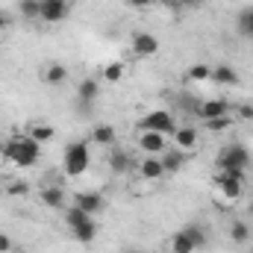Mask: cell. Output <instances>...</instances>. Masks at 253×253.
<instances>
[{
	"mask_svg": "<svg viewBox=\"0 0 253 253\" xmlns=\"http://www.w3.org/2000/svg\"><path fill=\"white\" fill-rule=\"evenodd\" d=\"M253 162L251 150L245 147V144H239V141H233V144H227V147H221L218 150V156H215V165H218V171H248Z\"/></svg>",
	"mask_w": 253,
	"mask_h": 253,
	"instance_id": "3",
	"label": "cell"
},
{
	"mask_svg": "<svg viewBox=\"0 0 253 253\" xmlns=\"http://www.w3.org/2000/svg\"><path fill=\"white\" fill-rule=\"evenodd\" d=\"M248 215H251V218H253V200H251V203H248Z\"/></svg>",
	"mask_w": 253,
	"mask_h": 253,
	"instance_id": "37",
	"label": "cell"
},
{
	"mask_svg": "<svg viewBox=\"0 0 253 253\" xmlns=\"http://www.w3.org/2000/svg\"><path fill=\"white\" fill-rule=\"evenodd\" d=\"M68 77H71V74H68V68H65L62 62H53V65H47V68H44V77H42V80H44L47 85H65V83H68Z\"/></svg>",
	"mask_w": 253,
	"mask_h": 253,
	"instance_id": "21",
	"label": "cell"
},
{
	"mask_svg": "<svg viewBox=\"0 0 253 253\" xmlns=\"http://www.w3.org/2000/svg\"><path fill=\"white\" fill-rule=\"evenodd\" d=\"M174 147H180V150H194L197 147V141H200V135H197V126L194 124H183V126H177L174 132Z\"/></svg>",
	"mask_w": 253,
	"mask_h": 253,
	"instance_id": "13",
	"label": "cell"
},
{
	"mask_svg": "<svg viewBox=\"0 0 253 253\" xmlns=\"http://www.w3.org/2000/svg\"><path fill=\"white\" fill-rule=\"evenodd\" d=\"M230 239H233L236 245H251V239H253V230H251V224H248L245 218H239V221H233V224H230Z\"/></svg>",
	"mask_w": 253,
	"mask_h": 253,
	"instance_id": "20",
	"label": "cell"
},
{
	"mask_svg": "<svg viewBox=\"0 0 253 253\" xmlns=\"http://www.w3.org/2000/svg\"><path fill=\"white\" fill-rule=\"evenodd\" d=\"M183 230H186V236L191 239V245H194L197 251H203V248L209 245V233H206V227H203V224H197V221H191V224H186Z\"/></svg>",
	"mask_w": 253,
	"mask_h": 253,
	"instance_id": "22",
	"label": "cell"
},
{
	"mask_svg": "<svg viewBox=\"0 0 253 253\" xmlns=\"http://www.w3.org/2000/svg\"><path fill=\"white\" fill-rule=\"evenodd\" d=\"M68 3H71V0H68Z\"/></svg>",
	"mask_w": 253,
	"mask_h": 253,
	"instance_id": "41",
	"label": "cell"
},
{
	"mask_svg": "<svg viewBox=\"0 0 253 253\" xmlns=\"http://www.w3.org/2000/svg\"><path fill=\"white\" fill-rule=\"evenodd\" d=\"M251 253H253V239H251Z\"/></svg>",
	"mask_w": 253,
	"mask_h": 253,
	"instance_id": "38",
	"label": "cell"
},
{
	"mask_svg": "<svg viewBox=\"0 0 253 253\" xmlns=\"http://www.w3.org/2000/svg\"><path fill=\"white\" fill-rule=\"evenodd\" d=\"M97 94H100V80H94V77L80 80V85H77V103H80L83 109H88V106L97 100Z\"/></svg>",
	"mask_w": 253,
	"mask_h": 253,
	"instance_id": "11",
	"label": "cell"
},
{
	"mask_svg": "<svg viewBox=\"0 0 253 253\" xmlns=\"http://www.w3.org/2000/svg\"><path fill=\"white\" fill-rule=\"evenodd\" d=\"M239 33L248 36V39H253V6H248V9L239 12Z\"/></svg>",
	"mask_w": 253,
	"mask_h": 253,
	"instance_id": "27",
	"label": "cell"
},
{
	"mask_svg": "<svg viewBox=\"0 0 253 253\" xmlns=\"http://www.w3.org/2000/svg\"><path fill=\"white\" fill-rule=\"evenodd\" d=\"M212 183H215V189L221 191V197H227L230 203H233V200H239V197L245 194V183H242V180H236V177H230V174H224V171H218Z\"/></svg>",
	"mask_w": 253,
	"mask_h": 253,
	"instance_id": "8",
	"label": "cell"
},
{
	"mask_svg": "<svg viewBox=\"0 0 253 253\" xmlns=\"http://www.w3.org/2000/svg\"><path fill=\"white\" fill-rule=\"evenodd\" d=\"M171 253H197V248L191 245V239L186 236V230H177L174 236H171Z\"/></svg>",
	"mask_w": 253,
	"mask_h": 253,
	"instance_id": "24",
	"label": "cell"
},
{
	"mask_svg": "<svg viewBox=\"0 0 253 253\" xmlns=\"http://www.w3.org/2000/svg\"><path fill=\"white\" fill-rule=\"evenodd\" d=\"M6 197H30V183L24 180H12L6 186Z\"/></svg>",
	"mask_w": 253,
	"mask_h": 253,
	"instance_id": "30",
	"label": "cell"
},
{
	"mask_svg": "<svg viewBox=\"0 0 253 253\" xmlns=\"http://www.w3.org/2000/svg\"><path fill=\"white\" fill-rule=\"evenodd\" d=\"M138 174H141L144 180H162V177H165L162 159H159V156H144V162L138 165Z\"/></svg>",
	"mask_w": 253,
	"mask_h": 253,
	"instance_id": "17",
	"label": "cell"
},
{
	"mask_svg": "<svg viewBox=\"0 0 253 253\" xmlns=\"http://www.w3.org/2000/svg\"><path fill=\"white\" fill-rule=\"evenodd\" d=\"M109 168H112V174H129L132 159L124 147H109Z\"/></svg>",
	"mask_w": 253,
	"mask_h": 253,
	"instance_id": "15",
	"label": "cell"
},
{
	"mask_svg": "<svg viewBox=\"0 0 253 253\" xmlns=\"http://www.w3.org/2000/svg\"><path fill=\"white\" fill-rule=\"evenodd\" d=\"M233 126V118L230 115H221V118H209V121H203V129H209V132H224V129H230Z\"/></svg>",
	"mask_w": 253,
	"mask_h": 253,
	"instance_id": "29",
	"label": "cell"
},
{
	"mask_svg": "<svg viewBox=\"0 0 253 253\" xmlns=\"http://www.w3.org/2000/svg\"><path fill=\"white\" fill-rule=\"evenodd\" d=\"M27 135H30V138H36L39 144H47V141H53L56 129H53L50 124H27Z\"/></svg>",
	"mask_w": 253,
	"mask_h": 253,
	"instance_id": "23",
	"label": "cell"
},
{
	"mask_svg": "<svg viewBox=\"0 0 253 253\" xmlns=\"http://www.w3.org/2000/svg\"><path fill=\"white\" fill-rule=\"evenodd\" d=\"M71 236H74L80 245H91V242L97 239V221H94V218L83 221L80 227H74V230H71Z\"/></svg>",
	"mask_w": 253,
	"mask_h": 253,
	"instance_id": "18",
	"label": "cell"
},
{
	"mask_svg": "<svg viewBox=\"0 0 253 253\" xmlns=\"http://www.w3.org/2000/svg\"><path fill=\"white\" fill-rule=\"evenodd\" d=\"M115 138H118V132H115L112 124H94L91 126V141H94V144H100V147H115Z\"/></svg>",
	"mask_w": 253,
	"mask_h": 253,
	"instance_id": "16",
	"label": "cell"
},
{
	"mask_svg": "<svg viewBox=\"0 0 253 253\" xmlns=\"http://www.w3.org/2000/svg\"><path fill=\"white\" fill-rule=\"evenodd\" d=\"M9 251H12V239L6 233H0V253H9Z\"/></svg>",
	"mask_w": 253,
	"mask_h": 253,
	"instance_id": "33",
	"label": "cell"
},
{
	"mask_svg": "<svg viewBox=\"0 0 253 253\" xmlns=\"http://www.w3.org/2000/svg\"><path fill=\"white\" fill-rule=\"evenodd\" d=\"M65 189L59 183H47L44 189L39 191V200H42V206H47V209H62L65 206Z\"/></svg>",
	"mask_w": 253,
	"mask_h": 253,
	"instance_id": "14",
	"label": "cell"
},
{
	"mask_svg": "<svg viewBox=\"0 0 253 253\" xmlns=\"http://www.w3.org/2000/svg\"><path fill=\"white\" fill-rule=\"evenodd\" d=\"M239 118L242 121H253V103H242L239 106Z\"/></svg>",
	"mask_w": 253,
	"mask_h": 253,
	"instance_id": "32",
	"label": "cell"
},
{
	"mask_svg": "<svg viewBox=\"0 0 253 253\" xmlns=\"http://www.w3.org/2000/svg\"><path fill=\"white\" fill-rule=\"evenodd\" d=\"M194 112H197L200 121L221 118V115H230V100H224V97H209V100H200Z\"/></svg>",
	"mask_w": 253,
	"mask_h": 253,
	"instance_id": "9",
	"label": "cell"
},
{
	"mask_svg": "<svg viewBox=\"0 0 253 253\" xmlns=\"http://www.w3.org/2000/svg\"><path fill=\"white\" fill-rule=\"evenodd\" d=\"M6 27H9V18H6V15H3V12H0V33H3V30H6Z\"/></svg>",
	"mask_w": 253,
	"mask_h": 253,
	"instance_id": "36",
	"label": "cell"
},
{
	"mask_svg": "<svg viewBox=\"0 0 253 253\" xmlns=\"http://www.w3.org/2000/svg\"><path fill=\"white\" fill-rule=\"evenodd\" d=\"M74 206H80L88 215H100L106 209V197L100 191H77L74 194Z\"/></svg>",
	"mask_w": 253,
	"mask_h": 253,
	"instance_id": "10",
	"label": "cell"
},
{
	"mask_svg": "<svg viewBox=\"0 0 253 253\" xmlns=\"http://www.w3.org/2000/svg\"><path fill=\"white\" fill-rule=\"evenodd\" d=\"M88 218H94V215L83 212V209H80V206H74V203H71V206L65 209V227H68V230L80 227V224H83V221H88Z\"/></svg>",
	"mask_w": 253,
	"mask_h": 253,
	"instance_id": "25",
	"label": "cell"
},
{
	"mask_svg": "<svg viewBox=\"0 0 253 253\" xmlns=\"http://www.w3.org/2000/svg\"><path fill=\"white\" fill-rule=\"evenodd\" d=\"M0 153H3L12 165H18V168H33V165H39V159H42V144L24 132V135L6 138V144L0 147Z\"/></svg>",
	"mask_w": 253,
	"mask_h": 253,
	"instance_id": "1",
	"label": "cell"
},
{
	"mask_svg": "<svg viewBox=\"0 0 253 253\" xmlns=\"http://www.w3.org/2000/svg\"><path fill=\"white\" fill-rule=\"evenodd\" d=\"M39 9H42L39 0H18V12H21V18H27V21L39 18Z\"/></svg>",
	"mask_w": 253,
	"mask_h": 253,
	"instance_id": "28",
	"label": "cell"
},
{
	"mask_svg": "<svg viewBox=\"0 0 253 253\" xmlns=\"http://www.w3.org/2000/svg\"><path fill=\"white\" fill-rule=\"evenodd\" d=\"M126 253H135V251H126Z\"/></svg>",
	"mask_w": 253,
	"mask_h": 253,
	"instance_id": "39",
	"label": "cell"
},
{
	"mask_svg": "<svg viewBox=\"0 0 253 253\" xmlns=\"http://www.w3.org/2000/svg\"><path fill=\"white\" fill-rule=\"evenodd\" d=\"M126 3H129L132 9H147V6H150L153 0H126Z\"/></svg>",
	"mask_w": 253,
	"mask_h": 253,
	"instance_id": "34",
	"label": "cell"
},
{
	"mask_svg": "<svg viewBox=\"0 0 253 253\" xmlns=\"http://www.w3.org/2000/svg\"><path fill=\"white\" fill-rule=\"evenodd\" d=\"M212 83H221V85H236L239 83V71L233 68V65L221 62L212 68Z\"/></svg>",
	"mask_w": 253,
	"mask_h": 253,
	"instance_id": "19",
	"label": "cell"
},
{
	"mask_svg": "<svg viewBox=\"0 0 253 253\" xmlns=\"http://www.w3.org/2000/svg\"><path fill=\"white\" fill-rule=\"evenodd\" d=\"M100 80L103 83H121L124 80V62H109L106 68H103V74H100Z\"/></svg>",
	"mask_w": 253,
	"mask_h": 253,
	"instance_id": "26",
	"label": "cell"
},
{
	"mask_svg": "<svg viewBox=\"0 0 253 253\" xmlns=\"http://www.w3.org/2000/svg\"><path fill=\"white\" fill-rule=\"evenodd\" d=\"M129 50H132V56H138V59H150V56L159 53V39H156L153 33H147V30H135V33L129 36Z\"/></svg>",
	"mask_w": 253,
	"mask_h": 253,
	"instance_id": "4",
	"label": "cell"
},
{
	"mask_svg": "<svg viewBox=\"0 0 253 253\" xmlns=\"http://www.w3.org/2000/svg\"><path fill=\"white\" fill-rule=\"evenodd\" d=\"M91 165V150H88V141H71L65 144L62 153V171L65 177H83Z\"/></svg>",
	"mask_w": 253,
	"mask_h": 253,
	"instance_id": "2",
	"label": "cell"
},
{
	"mask_svg": "<svg viewBox=\"0 0 253 253\" xmlns=\"http://www.w3.org/2000/svg\"><path fill=\"white\" fill-rule=\"evenodd\" d=\"M150 253H156V251H150Z\"/></svg>",
	"mask_w": 253,
	"mask_h": 253,
	"instance_id": "40",
	"label": "cell"
},
{
	"mask_svg": "<svg viewBox=\"0 0 253 253\" xmlns=\"http://www.w3.org/2000/svg\"><path fill=\"white\" fill-rule=\"evenodd\" d=\"M138 147L147 156H162L168 150V135L165 132H153V129H138Z\"/></svg>",
	"mask_w": 253,
	"mask_h": 253,
	"instance_id": "6",
	"label": "cell"
},
{
	"mask_svg": "<svg viewBox=\"0 0 253 253\" xmlns=\"http://www.w3.org/2000/svg\"><path fill=\"white\" fill-rule=\"evenodd\" d=\"M168 6H191V3H197V0H165Z\"/></svg>",
	"mask_w": 253,
	"mask_h": 253,
	"instance_id": "35",
	"label": "cell"
},
{
	"mask_svg": "<svg viewBox=\"0 0 253 253\" xmlns=\"http://www.w3.org/2000/svg\"><path fill=\"white\" fill-rule=\"evenodd\" d=\"M189 80H197V83L212 80V68H209V65H191L189 68Z\"/></svg>",
	"mask_w": 253,
	"mask_h": 253,
	"instance_id": "31",
	"label": "cell"
},
{
	"mask_svg": "<svg viewBox=\"0 0 253 253\" xmlns=\"http://www.w3.org/2000/svg\"><path fill=\"white\" fill-rule=\"evenodd\" d=\"M39 3H42L39 18L44 24H59V21L68 18V12H71V3L68 0H39Z\"/></svg>",
	"mask_w": 253,
	"mask_h": 253,
	"instance_id": "7",
	"label": "cell"
},
{
	"mask_svg": "<svg viewBox=\"0 0 253 253\" xmlns=\"http://www.w3.org/2000/svg\"><path fill=\"white\" fill-rule=\"evenodd\" d=\"M138 129H153V132L171 135V132L177 129V118H174L168 109H153V112H147V115L138 121Z\"/></svg>",
	"mask_w": 253,
	"mask_h": 253,
	"instance_id": "5",
	"label": "cell"
},
{
	"mask_svg": "<svg viewBox=\"0 0 253 253\" xmlns=\"http://www.w3.org/2000/svg\"><path fill=\"white\" fill-rule=\"evenodd\" d=\"M159 159H162V168H165V177H168V174H180V171L186 168L189 153H186V150H180V147H168Z\"/></svg>",
	"mask_w": 253,
	"mask_h": 253,
	"instance_id": "12",
	"label": "cell"
}]
</instances>
